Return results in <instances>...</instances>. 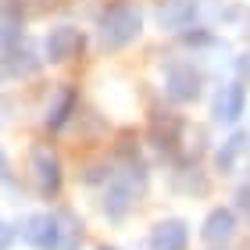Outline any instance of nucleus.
Returning a JSON list of instances; mask_svg holds the SVG:
<instances>
[{
    "instance_id": "1",
    "label": "nucleus",
    "mask_w": 250,
    "mask_h": 250,
    "mask_svg": "<svg viewBox=\"0 0 250 250\" xmlns=\"http://www.w3.org/2000/svg\"><path fill=\"white\" fill-rule=\"evenodd\" d=\"M140 29H143V15L132 4H115L100 18V40H104V47H125V43H132L140 36Z\"/></svg>"
},
{
    "instance_id": "2",
    "label": "nucleus",
    "mask_w": 250,
    "mask_h": 250,
    "mask_svg": "<svg viewBox=\"0 0 250 250\" xmlns=\"http://www.w3.org/2000/svg\"><path fill=\"white\" fill-rule=\"evenodd\" d=\"M21 236H25L32 247H40V250H58V243H61L58 214H32L25 222V229H21Z\"/></svg>"
},
{
    "instance_id": "3",
    "label": "nucleus",
    "mask_w": 250,
    "mask_h": 250,
    "mask_svg": "<svg viewBox=\"0 0 250 250\" xmlns=\"http://www.w3.org/2000/svg\"><path fill=\"white\" fill-rule=\"evenodd\" d=\"M32 172H36V183L47 197H54V193L61 189V161L54 157V150L36 146V150H32Z\"/></svg>"
},
{
    "instance_id": "4",
    "label": "nucleus",
    "mask_w": 250,
    "mask_h": 250,
    "mask_svg": "<svg viewBox=\"0 0 250 250\" xmlns=\"http://www.w3.org/2000/svg\"><path fill=\"white\" fill-rule=\"evenodd\" d=\"M79 47H83V36H79V29H72V25H58L47 36V58L50 61H68Z\"/></svg>"
},
{
    "instance_id": "5",
    "label": "nucleus",
    "mask_w": 250,
    "mask_h": 250,
    "mask_svg": "<svg viewBox=\"0 0 250 250\" xmlns=\"http://www.w3.org/2000/svg\"><path fill=\"white\" fill-rule=\"evenodd\" d=\"M186 243H189V232H186V222H179V218L161 222L150 236L154 250H186Z\"/></svg>"
},
{
    "instance_id": "6",
    "label": "nucleus",
    "mask_w": 250,
    "mask_h": 250,
    "mask_svg": "<svg viewBox=\"0 0 250 250\" xmlns=\"http://www.w3.org/2000/svg\"><path fill=\"white\" fill-rule=\"evenodd\" d=\"M168 93H172L175 100H193V97L200 93V79H197V72H193L189 64L168 68Z\"/></svg>"
},
{
    "instance_id": "7",
    "label": "nucleus",
    "mask_w": 250,
    "mask_h": 250,
    "mask_svg": "<svg viewBox=\"0 0 250 250\" xmlns=\"http://www.w3.org/2000/svg\"><path fill=\"white\" fill-rule=\"evenodd\" d=\"M193 18H197V4H193V0H168V4L161 7V25L172 29V32L189 29Z\"/></svg>"
},
{
    "instance_id": "8",
    "label": "nucleus",
    "mask_w": 250,
    "mask_h": 250,
    "mask_svg": "<svg viewBox=\"0 0 250 250\" xmlns=\"http://www.w3.org/2000/svg\"><path fill=\"white\" fill-rule=\"evenodd\" d=\"M236 229V218H232V211L229 208H214L208 214V222H204V243H222V240H229Z\"/></svg>"
},
{
    "instance_id": "9",
    "label": "nucleus",
    "mask_w": 250,
    "mask_h": 250,
    "mask_svg": "<svg viewBox=\"0 0 250 250\" xmlns=\"http://www.w3.org/2000/svg\"><path fill=\"white\" fill-rule=\"evenodd\" d=\"M243 104H247V89L240 83L225 86L218 93V104H214V111H218V122H236L243 115Z\"/></svg>"
},
{
    "instance_id": "10",
    "label": "nucleus",
    "mask_w": 250,
    "mask_h": 250,
    "mask_svg": "<svg viewBox=\"0 0 250 250\" xmlns=\"http://www.w3.org/2000/svg\"><path fill=\"white\" fill-rule=\"evenodd\" d=\"M132 197V193H129V186H122V183H115V186H111L107 189V200H104V208H107V214H125V211H129V200Z\"/></svg>"
},
{
    "instance_id": "11",
    "label": "nucleus",
    "mask_w": 250,
    "mask_h": 250,
    "mask_svg": "<svg viewBox=\"0 0 250 250\" xmlns=\"http://www.w3.org/2000/svg\"><path fill=\"white\" fill-rule=\"evenodd\" d=\"M72 107H75V93H61L58 107H54L50 115H47V125H50V129H61V125H64V118H68V111H72Z\"/></svg>"
},
{
    "instance_id": "12",
    "label": "nucleus",
    "mask_w": 250,
    "mask_h": 250,
    "mask_svg": "<svg viewBox=\"0 0 250 250\" xmlns=\"http://www.w3.org/2000/svg\"><path fill=\"white\" fill-rule=\"evenodd\" d=\"M243 136H232L229 143H225V150H218V168H232V161H236V154L243 150Z\"/></svg>"
},
{
    "instance_id": "13",
    "label": "nucleus",
    "mask_w": 250,
    "mask_h": 250,
    "mask_svg": "<svg viewBox=\"0 0 250 250\" xmlns=\"http://www.w3.org/2000/svg\"><path fill=\"white\" fill-rule=\"evenodd\" d=\"M11 240H15V232L7 229V222H4V218H0V250H7V247H11Z\"/></svg>"
},
{
    "instance_id": "14",
    "label": "nucleus",
    "mask_w": 250,
    "mask_h": 250,
    "mask_svg": "<svg viewBox=\"0 0 250 250\" xmlns=\"http://www.w3.org/2000/svg\"><path fill=\"white\" fill-rule=\"evenodd\" d=\"M243 208H247V214H250V189H243Z\"/></svg>"
},
{
    "instance_id": "15",
    "label": "nucleus",
    "mask_w": 250,
    "mask_h": 250,
    "mask_svg": "<svg viewBox=\"0 0 250 250\" xmlns=\"http://www.w3.org/2000/svg\"><path fill=\"white\" fill-rule=\"evenodd\" d=\"M100 250H115V247H100Z\"/></svg>"
}]
</instances>
